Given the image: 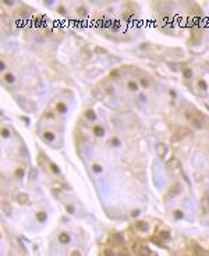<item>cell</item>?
Returning <instances> with one entry per match:
<instances>
[{"label": "cell", "instance_id": "1", "mask_svg": "<svg viewBox=\"0 0 209 256\" xmlns=\"http://www.w3.org/2000/svg\"><path fill=\"white\" fill-rule=\"evenodd\" d=\"M201 209H202V213L204 214L209 213V195L208 193L204 196V199H202V202H201Z\"/></svg>", "mask_w": 209, "mask_h": 256}, {"label": "cell", "instance_id": "2", "mask_svg": "<svg viewBox=\"0 0 209 256\" xmlns=\"http://www.w3.org/2000/svg\"><path fill=\"white\" fill-rule=\"evenodd\" d=\"M127 89L131 91V92H137L139 89V85H138V82H137L135 80H130L127 82Z\"/></svg>", "mask_w": 209, "mask_h": 256}, {"label": "cell", "instance_id": "3", "mask_svg": "<svg viewBox=\"0 0 209 256\" xmlns=\"http://www.w3.org/2000/svg\"><path fill=\"white\" fill-rule=\"evenodd\" d=\"M3 80H4L6 84H14L15 82V77H14V74H11V73H6L4 75H3Z\"/></svg>", "mask_w": 209, "mask_h": 256}, {"label": "cell", "instance_id": "4", "mask_svg": "<svg viewBox=\"0 0 209 256\" xmlns=\"http://www.w3.org/2000/svg\"><path fill=\"white\" fill-rule=\"evenodd\" d=\"M92 131H94V134L96 135V136H103L105 135V129H103L102 125H94Z\"/></svg>", "mask_w": 209, "mask_h": 256}, {"label": "cell", "instance_id": "5", "mask_svg": "<svg viewBox=\"0 0 209 256\" xmlns=\"http://www.w3.org/2000/svg\"><path fill=\"white\" fill-rule=\"evenodd\" d=\"M2 209H3V211H4L6 216H10V214H11V206H10L9 202H3Z\"/></svg>", "mask_w": 209, "mask_h": 256}, {"label": "cell", "instance_id": "6", "mask_svg": "<svg viewBox=\"0 0 209 256\" xmlns=\"http://www.w3.org/2000/svg\"><path fill=\"white\" fill-rule=\"evenodd\" d=\"M91 169H92V171L96 173V174H101L102 171H103V167L99 164V163H94V164L91 166Z\"/></svg>", "mask_w": 209, "mask_h": 256}, {"label": "cell", "instance_id": "7", "mask_svg": "<svg viewBox=\"0 0 209 256\" xmlns=\"http://www.w3.org/2000/svg\"><path fill=\"white\" fill-rule=\"evenodd\" d=\"M56 110L59 111V113L64 114V113L67 111V107H66V104H64V103H61V102H59V103L56 104Z\"/></svg>", "mask_w": 209, "mask_h": 256}, {"label": "cell", "instance_id": "8", "mask_svg": "<svg viewBox=\"0 0 209 256\" xmlns=\"http://www.w3.org/2000/svg\"><path fill=\"white\" fill-rule=\"evenodd\" d=\"M137 228L141 230V231H146L148 230V224H146L145 221H138V223H137Z\"/></svg>", "mask_w": 209, "mask_h": 256}, {"label": "cell", "instance_id": "9", "mask_svg": "<svg viewBox=\"0 0 209 256\" xmlns=\"http://www.w3.org/2000/svg\"><path fill=\"white\" fill-rule=\"evenodd\" d=\"M87 118H88V120H91V121L96 120V114H95V111L94 110H88L87 111Z\"/></svg>", "mask_w": 209, "mask_h": 256}, {"label": "cell", "instance_id": "10", "mask_svg": "<svg viewBox=\"0 0 209 256\" xmlns=\"http://www.w3.org/2000/svg\"><path fill=\"white\" fill-rule=\"evenodd\" d=\"M59 241L60 242H63V244H67L68 241H70V237H68V234H60V237H59Z\"/></svg>", "mask_w": 209, "mask_h": 256}, {"label": "cell", "instance_id": "11", "mask_svg": "<svg viewBox=\"0 0 209 256\" xmlns=\"http://www.w3.org/2000/svg\"><path fill=\"white\" fill-rule=\"evenodd\" d=\"M110 143H112V146H120V145H121V142H120V139L117 138V136H112V138H110Z\"/></svg>", "mask_w": 209, "mask_h": 256}, {"label": "cell", "instance_id": "12", "mask_svg": "<svg viewBox=\"0 0 209 256\" xmlns=\"http://www.w3.org/2000/svg\"><path fill=\"white\" fill-rule=\"evenodd\" d=\"M114 240H116V242H117V245H123V244H124V238H123L120 234H114Z\"/></svg>", "mask_w": 209, "mask_h": 256}, {"label": "cell", "instance_id": "13", "mask_svg": "<svg viewBox=\"0 0 209 256\" xmlns=\"http://www.w3.org/2000/svg\"><path fill=\"white\" fill-rule=\"evenodd\" d=\"M157 148H159V155L163 157V156L166 155V146H164L163 143H160V145H157Z\"/></svg>", "mask_w": 209, "mask_h": 256}, {"label": "cell", "instance_id": "14", "mask_svg": "<svg viewBox=\"0 0 209 256\" xmlns=\"http://www.w3.org/2000/svg\"><path fill=\"white\" fill-rule=\"evenodd\" d=\"M45 139H47L49 142H52V141H54V135L52 134V132L46 131V132H45Z\"/></svg>", "mask_w": 209, "mask_h": 256}, {"label": "cell", "instance_id": "15", "mask_svg": "<svg viewBox=\"0 0 209 256\" xmlns=\"http://www.w3.org/2000/svg\"><path fill=\"white\" fill-rule=\"evenodd\" d=\"M38 220L45 221V220H46V214L43 213V211H39V213H38Z\"/></svg>", "mask_w": 209, "mask_h": 256}, {"label": "cell", "instance_id": "16", "mask_svg": "<svg viewBox=\"0 0 209 256\" xmlns=\"http://www.w3.org/2000/svg\"><path fill=\"white\" fill-rule=\"evenodd\" d=\"M17 198L20 199V200H18L20 203H25V202H27V199H28V196H27V195H18Z\"/></svg>", "mask_w": 209, "mask_h": 256}, {"label": "cell", "instance_id": "17", "mask_svg": "<svg viewBox=\"0 0 209 256\" xmlns=\"http://www.w3.org/2000/svg\"><path fill=\"white\" fill-rule=\"evenodd\" d=\"M160 237H162L163 240H167V238H169V233H167V231H162V233H160Z\"/></svg>", "mask_w": 209, "mask_h": 256}, {"label": "cell", "instance_id": "18", "mask_svg": "<svg viewBox=\"0 0 209 256\" xmlns=\"http://www.w3.org/2000/svg\"><path fill=\"white\" fill-rule=\"evenodd\" d=\"M2 132H3V136H4V138H7V136H9V129L7 128H3Z\"/></svg>", "mask_w": 209, "mask_h": 256}, {"label": "cell", "instance_id": "19", "mask_svg": "<svg viewBox=\"0 0 209 256\" xmlns=\"http://www.w3.org/2000/svg\"><path fill=\"white\" fill-rule=\"evenodd\" d=\"M50 167H52V170H53L54 173H59V169H57V167H56V164H53V163H50Z\"/></svg>", "mask_w": 209, "mask_h": 256}, {"label": "cell", "instance_id": "20", "mask_svg": "<svg viewBox=\"0 0 209 256\" xmlns=\"http://www.w3.org/2000/svg\"><path fill=\"white\" fill-rule=\"evenodd\" d=\"M139 256H148V251H146V249H142V251L139 252Z\"/></svg>", "mask_w": 209, "mask_h": 256}, {"label": "cell", "instance_id": "21", "mask_svg": "<svg viewBox=\"0 0 209 256\" xmlns=\"http://www.w3.org/2000/svg\"><path fill=\"white\" fill-rule=\"evenodd\" d=\"M105 255H106V256H113V253H112L110 249H106V251H105Z\"/></svg>", "mask_w": 209, "mask_h": 256}, {"label": "cell", "instance_id": "22", "mask_svg": "<svg viewBox=\"0 0 209 256\" xmlns=\"http://www.w3.org/2000/svg\"><path fill=\"white\" fill-rule=\"evenodd\" d=\"M15 174H17V175H20V177H21L22 174H24V171H22L21 169H18V170H17V171H15Z\"/></svg>", "mask_w": 209, "mask_h": 256}, {"label": "cell", "instance_id": "23", "mask_svg": "<svg viewBox=\"0 0 209 256\" xmlns=\"http://www.w3.org/2000/svg\"><path fill=\"white\" fill-rule=\"evenodd\" d=\"M131 214H132V217H135V216H138V214H139V211H138V210H134Z\"/></svg>", "mask_w": 209, "mask_h": 256}, {"label": "cell", "instance_id": "24", "mask_svg": "<svg viewBox=\"0 0 209 256\" xmlns=\"http://www.w3.org/2000/svg\"><path fill=\"white\" fill-rule=\"evenodd\" d=\"M181 216H183V213H181L180 210H177V213H176V217H181Z\"/></svg>", "mask_w": 209, "mask_h": 256}, {"label": "cell", "instance_id": "25", "mask_svg": "<svg viewBox=\"0 0 209 256\" xmlns=\"http://www.w3.org/2000/svg\"><path fill=\"white\" fill-rule=\"evenodd\" d=\"M119 256H130V255H128V253H120Z\"/></svg>", "mask_w": 209, "mask_h": 256}, {"label": "cell", "instance_id": "26", "mask_svg": "<svg viewBox=\"0 0 209 256\" xmlns=\"http://www.w3.org/2000/svg\"><path fill=\"white\" fill-rule=\"evenodd\" d=\"M73 256H80V253H78V252H74V253H73Z\"/></svg>", "mask_w": 209, "mask_h": 256}]
</instances>
